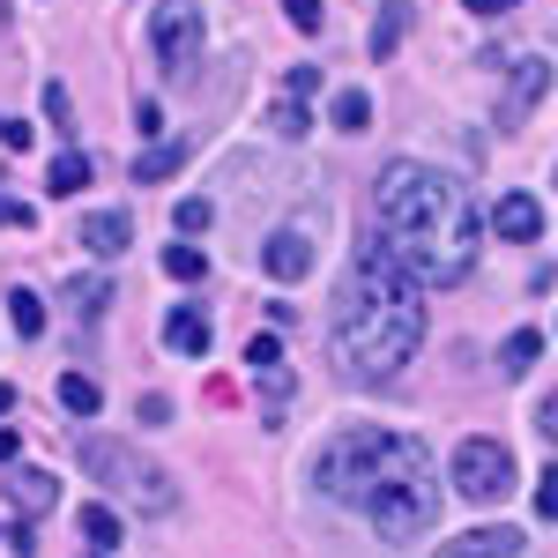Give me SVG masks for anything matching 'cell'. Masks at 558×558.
Instances as JSON below:
<instances>
[{
    "label": "cell",
    "mask_w": 558,
    "mask_h": 558,
    "mask_svg": "<svg viewBox=\"0 0 558 558\" xmlns=\"http://www.w3.org/2000/svg\"><path fill=\"white\" fill-rule=\"evenodd\" d=\"M209 202H202V194H186V202H179V209H172V223H179V231H186V239H194V231H209Z\"/></svg>",
    "instance_id": "obj_25"
},
{
    "label": "cell",
    "mask_w": 558,
    "mask_h": 558,
    "mask_svg": "<svg viewBox=\"0 0 558 558\" xmlns=\"http://www.w3.org/2000/svg\"><path fill=\"white\" fill-rule=\"evenodd\" d=\"M0 149H31V128L23 120H0Z\"/></svg>",
    "instance_id": "obj_33"
},
{
    "label": "cell",
    "mask_w": 558,
    "mask_h": 558,
    "mask_svg": "<svg viewBox=\"0 0 558 558\" xmlns=\"http://www.w3.org/2000/svg\"><path fill=\"white\" fill-rule=\"evenodd\" d=\"M149 45H157L165 75L186 83L194 60H202V8H194V0H157V8H149Z\"/></svg>",
    "instance_id": "obj_5"
},
{
    "label": "cell",
    "mask_w": 558,
    "mask_h": 558,
    "mask_svg": "<svg viewBox=\"0 0 558 558\" xmlns=\"http://www.w3.org/2000/svg\"><path fill=\"white\" fill-rule=\"evenodd\" d=\"M462 8H476V15H499V8H514V0H462Z\"/></svg>",
    "instance_id": "obj_36"
},
{
    "label": "cell",
    "mask_w": 558,
    "mask_h": 558,
    "mask_svg": "<svg viewBox=\"0 0 558 558\" xmlns=\"http://www.w3.org/2000/svg\"><path fill=\"white\" fill-rule=\"evenodd\" d=\"M45 112H52V128L68 134V89H60V83H45Z\"/></svg>",
    "instance_id": "obj_31"
},
{
    "label": "cell",
    "mask_w": 558,
    "mask_h": 558,
    "mask_svg": "<svg viewBox=\"0 0 558 558\" xmlns=\"http://www.w3.org/2000/svg\"><path fill=\"white\" fill-rule=\"evenodd\" d=\"M260 268H268L276 283H299L305 268H313V231H305V223H283V231L260 246Z\"/></svg>",
    "instance_id": "obj_7"
},
{
    "label": "cell",
    "mask_w": 558,
    "mask_h": 558,
    "mask_svg": "<svg viewBox=\"0 0 558 558\" xmlns=\"http://www.w3.org/2000/svg\"><path fill=\"white\" fill-rule=\"evenodd\" d=\"M8 410H15V387H8V380H0V417H8Z\"/></svg>",
    "instance_id": "obj_37"
},
{
    "label": "cell",
    "mask_w": 558,
    "mask_h": 558,
    "mask_svg": "<svg viewBox=\"0 0 558 558\" xmlns=\"http://www.w3.org/2000/svg\"><path fill=\"white\" fill-rule=\"evenodd\" d=\"M283 15H291L299 31H320V0H283Z\"/></svg>",
    "instance_id": "obj_29"
},
{
    "label": "cell",
    "mask_w": 558,
    "mask_h": 558,
    "mask_svg": "<svg viewBox=\"0 0 558 558\" xmlns=\"http://www.w3.org/2000/svg\"><path fill=\"white\" fill-rule=\"evenodd\" d=\"M328 120H336L343 134H365L373 128V97H365V89H343V97L328 105Z\"/></svg>",
    "instance_id": "obj_17"
},
{
    "label": "cell",
    "mask_w": 558,
    "mask_h": 558,
    "mask_svg": "<svg viewBox=\"0 0 558 558\" xmlns=\"http://www.w3.org/2000/svg\"><path fill=\"white\" fill-rule=\"evenodd\" d=\"M0 223H15V231H31V209H23V202H8V194H0Z\"/></svg>",
    "instance_id": "obj_34"
},
{
    "label": "cell",
    "mask_w": 558,
    "mask_h": 558,
    "mask_svg": "<svg viewBox=\"0 0 558 558\" xmlns=\"http://www.w3.org/2000/svg\"><path fill=\"white\" fill-rule=\"evenodd\" d=\"M536 514L558 521V462H544V476H536Z\"/></svg>",
    "instance_id": "obj_26"
},
{
    "label": "cell",
    "mask_w": 558,
    "mask_h": 558,
    "mask_svg": "<svg viewBox=\"0 0 558 558\" xmlns=\"http://www.w3.org/2000/svg\"><path fill=\"white\" fill-rule=\"evenodd\" d=\"M402 31H410V8H402V0H387L380 23H373V60H387V52L402 45Z\"/></svg>",
    "instance_id": "obj_18"
},
{
    "label": "cell",
    "mask_w": 558,
    "mask_h": 558,
    "mask_svg": "<svg viewBox=\"0 0 558 558\" xmlns=\"http://www.w3.org/2000/svg\"><path fill=\"white\" fill-rule=\"evenodd\" d=\"M179 165H186V149H179V142H149V149L134 157V179H142V186H157V179H172Z\"/></svg>",
    "instance_id": "obj_15"
},
{
    "label": "cell",
    "mask_w": 558,
    "mask_h": 558,
    "mask_svg": "<svg viewBox=\"0 0 558 558\" xmlns=\"http://www.w3.org/2000/svg\"><path fill=\"white\" fill-rule=\"evenodd\" d=\"M536 432H544V439H558V387L536 402Z\"/></svg>",
    "instance_id": "obj_30"
},
{
    "label": "cell",
    "mask_w": 558,
    "mask_h": 558,
    "mask_svg": "<svg viewBox=\"0 0 558 558\" xmlns=\"http://www.w3.org/2000/svg\"><path fill=\"white\" fill-rule=\"evenodd\" d=\"M313 484L336 499V507H357V514L380 529L387 544H417L432 521H439V476H432V447L410 439V432H336L313 462Z\"/></svg>",
    "instance_id": "obj_2"
},
{
    "label": "cell",
    "mask_w": 558,
    "mask_h": 558,
    "mask_svg": "<svg viewBox=\"0 0 558 558\" xmlns=\"http://www.w3.org/2000/svg\"><path fill=\"white\" fill-rule=\"evenodd\" d=\"M75 462H83L105 492H120L134 514H172L179 507V492H172V476L157 470L149 454H134L128 439H105V432H83L75 439Z\"/></svg>",
    "instance_id": "obj_4"
},
{
    "label": "cell",
    "mask_w": 558,
    "mask_h": 558,
    "mask_svg": "<svg viewBox=\"0 0 558 558\" xmlns=\"http://www.w3.org/2000/svg\"><path fill=\"white\" fill-rule=\"evenodd\" d=\"M544 89H551V60H521V68H514V89H507V120H521Z\"/></svg>",
    "instance_id": "obj_12"
},
{
    "label": "cell",
    "mask_w": 558,
    "mask_h": 558,
    "mask_svg": "<svg viewBox=\"0 0 558 558\" xmlns=\"http://www.w3.org/2000/svg\"><path fill=\"white\" fill-rule=\"evenodd\" d=\"M454 492L476 499V507H499V499L514 492V454H507L499 439H462V447H454Z\"/></svg>",
    "instance_id": "obj_6"
},
{
    "label": "cell",
    "mask_w": 558,
    "mask_h": 558,
    "mask_svg": "<svg viewBox=\"0 0 558 558\" xmlns=\"http://www.w3.org/2000/svg\"><path fill=\"white\" fill-rule=\"evenodd\" d=\"M373 239H380V254L410 283H462L476 268L484 216H476L470 186L454 172H432L417 157H395L373 179Z\"/></svg>",
    "instance_id": "obj_1"
},
{
    "label": "cell",
    "mask_w": 558,
    "mask_h": 558,
    "mask_svg": "<svg viewBox=\"0 0 558 558\" xmlns=\"http://www.w3.org/2000/svg\"><path fill=\"white\" fill-rule=\"evenodd\" d=\"M68 305H75L83 320H97V313L112 305V283H105V276H75V283H68Z\"/></svg>",
    "instance_id": "obj_19"
},
{
    "label": "cell",
    "mask_w": 558,
    "mask_h": 558,
    "mask_svg": "<svg viewBox=\"0 0 558 558\" xmlns=\"http://www.w3.org/2000/svg\"><path fill=\"white\" fill-rule=\"evenodd\" d=\"M536 357H544V336H536V328H521V336H507V350H499V365H507V373H529V365H536Z\"/></svg>",
    "instance_id": "obj_23"
},
{
    "label": "cell",
    "mask_w": 558,
    "mask_h": 558,
    "mask_svg": "<svg viewBox=\"0 0 558 558\" xmlns=\"http://www.w3.org/2000/svg\"><path fill=\"white\" fill-rule=\"evenodd\" d=\"M246 365H254V373L283 365V343H276V336H254V343H246Z\"/></svg>",
    "instance_id": "obj_28"
},
{
    "label": "cell",
    "mask_w": 558,
    "mask_h": 558,
    "mask_svg": "<svg viewBox=\"0 0 558 558\" xmlns=\"http://www.w3.org/2000/svg\"><path fill=\"white\" fill-rule=\"evenodd\" d=\"M45 186H52V194H83V186H89V157H83V149H60L52 172H45Z\"/></svg>",
    "instance_id": "obj_16"
},
{
    "label": "cell",
    "mask_w": 558,
    "mask_h": 558,
    "mask_svg": "<svg viewBox=\"0 0 558 558\" xmlns=\"http://www.w3.org/2000/svg\"><path fill=\"white\" fill-rule=\"evenodd\" d=\"M8 499H15L23 514H45V507L60 499V484H52L45 470H15V476H8Z\"/></svg>",
    "instance_id": "obj_13"
},
{
    "label": "cell",
    "mask_w": 558,
    "mask_h": 558,
    "mask_svg": "<svg viewBox=\"0 0 558 558\" xmlns=\"http://www.w3.org/2000/svg\"><path fill=\"white\" fill-rule=\"evenodd\" d=\"M134 128H142V134H165V112H157V105L142 97V105H134Z\"/></svg>",
    "instance_id": "obj_32"
},
{
    "label": "cell",
    "mask_w": 558,
    "mask_h": 558,
    "mask_svg": "<svg viewBox=\"0 0 558 558\" xmlns=\"http://www.w3.org/2000/svg\"><path fill=\"white\" fill-rule=\"evenodd\" d=\"M8 320H15V336H45V299L38 291H8Z\"/></svg>",
    "instance_id": "obj_20"
},
{
    "label": "cell",
    "mask_w": 558,
    "mask_h": 558,
    "mask_svg": "<svg viewBox=\"0 0 558 558\" xmlns=\"http://www.w3.org/2000/svg\"><path fill=\"white\" fill-rule=\"evenodd\" d=\"M165 276H172V283H202V276H209V254H202V246H165Z\"/></svg>",
    "instance_id": "obj_22"
},
{
    "label": "cell",
    "mask_w": 558,
    "mask_h": 558,
    "mask_svg": "<svg viewBox=\"0 0 558 558\" xmlns=\"http://www.w3.org/2000/svg\"><path fill=\"white\" fill-rule=\"evenodd\" d=\"M75 521H83V536L97 551H120V514H112V507H83Z\"/></svg>",
    "instance_id": "obj_21"
},
{
    "label": "cell",
    "mask_w": 558,
    "mask_h": 558,
    "mask_svg": "<svg viewBox=\"0 0 558 558\" xmlns=\"http://www.w3.org/2000/svg\"><path fill=\"white\" fill-rule=\"evenodd\" d=\"M536 231H544L536 194H499V202H492V239H514V246H529Z\"/></svg>",
    "instance_id": "obj_8"
},
{
    "label": "cell",
    "mask_w": 558,
    "mask_h": 558,
    "mask_svg": "<svg viewBox=\"0 0 558 558\" xmlns=\"http://www.w3.org/2000/svg\"><path fill=\"white\" fill-rule=\"evenodd\" d=\"M439 558H521V529H470V536L439 544Z\"/></svg>",
    "instance_id": "obj_11"
},
{
    "label": "cell",
    "mask_w": 558,
    "mask_h": 558,
    "mask_svg": "<svg viewBox=\"0 0 558 558\" xmlns=\"http://www.w3.org/2000/svg\"><path fill=\"white\" fill-rule=\"evenodd\" d=\"M313 89H320V68H291V75H283V97H291V105H305Z\"/></svg>",
    "instance_id": "obj_27"
},
{
    "label": "cell",
    "mask_w": 558,
    "mask_h": 558,
    "mask_svg": "<svg viewBox=\"0 0 558 558\" xmlns=\"http://www.w3.org/2000/svg\"><path fill=\"white\" fill-rule=\"evenodd\" d=\"M417 343H425L417 283L380 246H365L343 268V283H336V365L350 380H395L417 357Z\"/></svg>",
    "instance_id": "obj_3"
},
{
    "label": "cell",
    "mask_w": 558,
    "mask_h": 558,
    "mask_svg": "<svg viewBox=\"0 0 558 558\" xmlns=\"http://www.w3.org/2000/svg\"><path fill=\"white\" fill-rule=\"evenodd\" d=\"M83 246L97 260H120L134 246V216L128 209H97V216H83Z\"/></svg>",
    "instance_id": "obj_9"
},
{
    "label": "cell",
    "mask_w": 558,
    "mask_h": 558,
    "mask_svg": "<svg viewBox=\"0 0 558 558\" xmlns=\"http://www.w3.org/2000/svg\"><path fill=\"white\" fill-rule=\"evenodd\" d=\"M15 447H23V439H15V432L0 425V462H15Z\"/></svg>",
    "instance_id": "obj_35"
},
{
    "label": "cell",
    "mask_w": 558,
    "mask_h": 558,
    "mask_svg": "<svg viewBox=\"0 0 558 558\" xmlns=\"http://www.w3.org/2000/svg\"><path fill=\"white\" fill-rule=\"evenodd\" d=\"M268 128L283 134V142H299V134L313 128V120H305V105H291V97H283V105H276V112H268Z\"/></svg>",
    "instance_id": "obj_24"
},
{
    "label": "cell",
    "mask_w": 558,
    "mask_h": 558,
    "mask_svg": "<svg viewBox=\"0 0 558 558\" xmlns=\"http://www.w3.org/2000/svg\"><path fill=\"white\" fill-rule=\"evenodd\" d=\"M60 410L68 417H97L105 410V387L89 380V373H60Z\"/></svg>",
    "instance_id": "obj_14"
},
{
    "label": "cell",
    "mask_w": 558,
    "mask_h": 558,
    "mask_svg": "<svg viewBox=\"0 0 558 558\" xmlns=\"http://www.w3.org/2000/svg\"><path fill=\"white\" fill-rule=\"evenodd\" d=\"M165 343H172L179 357H209V313H202V305H172V313H165Z\"/></svg>",
    "instance_id": "obj_10"
}]
</instances>
